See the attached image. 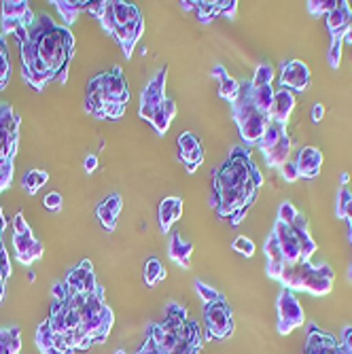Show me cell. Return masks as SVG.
<instances>
[{"label":"cell","instance_id":"obj_12","mask_svg":"<svg viewBox=\"0 0 352 354\" xmlns=\"http://www.w3.org/2000/svg\"><path fill=\"white\" fill-rule=\"evenodd\" d=\"M272 234H274L276 242H278V246H280V252H283V257H285V263H301V261H306V259H304V250H301V244H299L295 232L291 230L289 225H285V223H280V221H276Z\"/></svg>","mask_w":352,"mask_h":354},{"label":"cell","instance_id":"obj_43","mask_svg":"<svg viewBox=\"0 0 352 354\" xmlns=\"http://www.w3.org/2000/svg\"><path fill=\"white\" fill-rule=\"evenodd\" d=\"M280 172H283V176H285L287 183H295V181L299 179V172H297V166H295L293 159H289L285 166H280Z\"/></svg>","mask_w":352,"mask_h":354},{"label":"cell","instance_id":"obj_59","mask_svg":"<svg viewBox=\"0 0 352 354\" xmlns=\"http://www.w3.org/2000/svg\"><path fill=\"white\" fill-rule=\"evenodd\" d=\"M5 250V246H3V234H0V252Z\"/></svg>","mask_w":352,"mask_h":354},{"label":"cell","instance_id":"obj_21","mask_svg":"<svg viewBox=\"0 0 352 354\" xmlns=\"http://www.w3.org/2000/svg\"><path fill=\"white\" fill-rule=\"evenodd\" d=\"M170 259L179 263L181 267H191V255H193V242H185L179 232H174L170 238Z\"/></svg>","mask_w":352,"mask_h":354},{"label":"cell","instance_id":"obj_13","mask_svg":"<svg viewBox=\"0 0 352 354\" xmlns=\"http://www.w3.org/2000/svg\"><path fill=\"white\" fill-rule=\"evenodd\" d=\"M304 354H344L338 340L329 333L320 331L316 324H310L308 329V342Z\"/></svg>","mask_w":352,"mask_h":354},{"label":"cell","instance_id":"obj_33","mask_svg":"<svg viewBox=\"0 0 352 354\" xmlns=\"http://www.w3.org/2000/svg\"><path fill=\"white\" fill-rule=\"evenodd\" d=\"M30 11L26 0H5L3 3V19H23Z\"/></svg>","mask_w":352,"mask_h":354},{"label":"cell","instance_id":"obj_16","mask_svg":"<svg viewBox=\"0 0 352 354\" xmlns=\"http://www.w3.org/2000/svg\"><path fill=\"white\" fill-rule=\"evenodd\" d=\"M13 246H15V252H17V259L23 265H30L34 259H38L45 252L43 242H38L32 236V232H28V234H13Z\"/></svg>","mask_w":352,"mask_h":354},{"label":"cell","instance_id":"obj_31","mask_svg":"<svg viewBox=\"0 0 352 354\" xmlns=\"http://www.w3.org/2000/svg\"><path fill=\"white\" fill-rule=\"evenodd\" d=\"M276 79V68L270 62H263L257 66L255 70V77L250 81V87H265V85H274Z\"/></svg>","mask_w":352,"mask_h":354},{"label":"cell","instance_id":"obj_10","mask_svg":"<svg viewBox=\"0 0 352 354\" xmlns=\"http://www.w3.org/2000/svg\"><path fill=\"white\" fill-rule=\"evenodd\" d=\"M166 79H168V66H162V70L155 72V77L146 83V87L140 93V109L138 115L151 123L153 113L160 109V104L166 100Z\"/></svg>","mask_w":352,"mask_h":354},{"label":"cell","instance_id":"obj_30","mask_svg":"<svg viewBox=\"0 0 352 354\" xmlns=\"http://www.w3.org/2000/svg\"><path fill=\"white\" fill-rule=\"evenodd\" d=\"M87 274H89V269H85V267H81V265H77V267H72L70 272H68V276H66V289H68V293H83V285H85V278H87Z\"/></svg>","mask_w":352,"mask_h":354},{"label":"cell","instance_id":"obj_17","mask_svg":"<svg viewBox=\"0 0 352 354\" xmlns=\"http://www.w3.org/2000/svg\"><path fill=\"white\" fill-rule=\"evenodd\" d=\"M299 172V179H314L320 172L322 166V153L316 146H304L293 159Z\"/></svg>","mask_w":352,"mask_h":354},{"label":"cell","instance_id":"obj_60","mask_svg":"<svg viewBox=\"0 0 352 354\" xmlns=\"http://www.w3.org/2000/svg\"><path fill=\"white\" fill-rule=\"evenodd\" d=\"M115 354H125V352H123V350H117V352H115Z\"/></svg>","mask_w":352,"mask_h":354},{"label":"cell","instance_id":"obj_52","mask_svg":"<svg viewBox=\"0 0 352 354\" xmlns=\"http://www.w3.org/2000/svg\"><path fill=\"white\" fill-rule=\"evenodd\" d=\"M348 181H350V174L342 172V176H340V183H342V187H346V185H348Z\"/></svg>","mask_w":352,"mask_h":354},{"label":"cell","instance_id":"obj_35","mask_svg":"<svg viewBox=\"0 0 352 354\" xmlns=\"http://www.w3.org/2000/svg\"><path fill=\"white\" fill-rule=\"evenodd\" d=\"M164 278H166V269L160 263V259H148L146 265H144V283L148 287H153V285L162 283Z\"/></svg>","mask_w":352,"mask_h":354},{"label":"cell","instance_id":"obj_29","mask_svg":"<svg viewBox=\"0 0 352 354\" xmlns=\"http://www.w3.org/2000/svg\"><path fill=\"white\" fill-rule=\"evenodd\" d=\"M49 181V174L45 170H30L21 181V189L26 191L28 195H34L45 183Z\"/></svg>","mask_w":352,"mask_h":354},{"label":"cell","instance_id":"obj_48","mask_svg":"<svg viewBox=\"0 0 352 354\" xmlns=\"http://www.w3.org/2000/svg\"><path fill=\"white\" fill-rule=\"evenodd\" d=\"M322 117H324V107H322V104H314V107H312V121H314V123H320Z\"/></svg>","mask_w":352,"mask_h":354},{"label":"cell","instance_id":"obj_40","mask_svg":"<svg viewBox=\"0 0 352 354\" xmlns=\"http://www.w3.org/2000/svg\"><path fill=\"white\" fill-rule=\"evenodd\" d=\"M195 291H197V295L199 297H202V301L206 303V306H208V303H214V301H221L223 299V295L221 293H217L212 287H208V285H204V283H195Z\"/></svg>","mask_w":352,"mask_h":354},{"label":"cell","instance_id":"obj_9","mask_svg":"<svg viewBox=\"0 0 352 354\" xmlns=\"http://www.w3.org/2000/svg\"><path fill=\"white\" fill-rule=\"evenodd\" d=\"M276 310H278V327H276V329H278L280 335H289L291 331H295L297 327H301L306 322L304 310H301V303L297 301V297L289 289H283L278 293Z\"/></svg>","mask_w":352,"mask_h":354},{"label":"cell","instance_id":"obj_28","mask_svg":"<svg viewBox=\"0 0 352 354\" xmlns=\"http://www.w3.org/2000/svg\"><path fill=\"white\" fill-rule=\"evenodd\" d=\"M274 85H265V87H250V98H253L255 107L265 113L270 117V109H272V102H274Z\"/></svg>","mask_w":352,"mask_h":354},{"label":"cell","instance_id":"obj_55","mask_svg":"<svg viewBox=\"0 0 352 354\" xmlns=\"http://www.w3.org/2000/svg\"><path fill=\"white\" fill-rule=\"evenodd\" d=\"M181 5H183V9H187V11H189V9H195V3H189V0H185V3H181Z\"/></svg>","mask_w":352,"mask_h":354},{"label":"cell","instance_id":"obj_2","mask_svg":"<svg viewBox=\"0 0 352 354\" xmlns=\"http://www.w3.org/2000/svg\"><path fill=\"white\" fill-rule=\"evenodd\" d=\"M261 185L263 176L250 159L248 148L238 144L230 151L228 159L212 176L210 208L217 210L219 219H230L236 227L246 217L248 208L255 204Z\"/></svg>","mask_w":352,"mask_h":354},{"label":"cell","instance_id":"obj_20","mask_svg":"<svg viewBox=\"0 0 352 354\" xmlns=\"http://www.w3.org/2000/svg\"><path fill=\"white\" fill-rule=\"evenodd\" d=\"M181 214H183V199L181 197H166L160 204V210H157L160 230L164 234H170L172 225L181 219Z\"/></svg>","mask_w":352,"mask_h":354},{"label":"cell","instance_id":"obj_22","mask_svg":"<svg viewBox=\"0 0 352 354\" xmlns=\"http://www.w3.org/2000/svg\"><path fill=\"white\" fill-rule=\"evenodd\" d=\"M291 151H293V140L287 134V136H283L272 148H267L265 153H263L265 155V164L270 168H280V166H285L291 159Z\"/></svg>","mask_w":352,"mask_h":354},{"label":"cell","instance_id":"obj_37","mask_svg":"<svg viewBox=\"0 0 352 354\" xmlns=\"http://www.w3.org/2000/svg\"><path fill=\"white\" fill-rule=\"evenodd\" d=\"M338 7V0H310L308 3V11L312 15H329L333 9Z\"/></svg>","mask_w":352,"mask_h":354},{"label":"cell","instance_id":"obj_26","mask_svg":"<svg viewBox=\"0 0 352 354\" xmlns=\"http://www.w3.org/2000/svg\"><path fill=\"white\" fill-rule=\"evenodd\" d=\"M52 5L58 9V13L62 15V19L68 23H74L79 17L81 11H87V5L89 0H77V3H72V0H52Z\"/></svg>","mask_w":352,"mask_h":354},{"label":"cell","instance_id":"obj_24","mask_svg":"<svg viewBox=\"0 0 352 354\" xmlns=\"http://www.w3.org/2000/svg\"><path fill=\"white\" fill-rule=\"evenodd\" d=\"M265 257H267V276L274 278V280H278L283 265H285V257H283L280 246L276 242L274 234H270V238L265 242Z\"/></svg>","mask_w":352,"mask_h":354},{"label":"cell","instance_id":"obj_54","mask_svg":"<svg viewBox=\"0 0 352 354\" xmlns=\"http://www.w3.org/2000/svg\"><path fill=\"white\" fill-rule=\"evenodd\" d=\"M344 41H346V43H352V23H350V28H348V32H346Z\"/></svg>","mask_w":352,"mask_h":354},{"label":"cell","instance_id":"obj_50","mask_svg":"<svg viewBox=\"0 0 352 354\" xmlns=\"http://www.w3.org/2000/svg\"><path fill=\"white\" fill-rule=\"evenodd\" d=\"M41 354H74V352H60L58 348H45V350H41Z\"/></svg>","mask_w":352,"mask_h":354},{"label":"cell","instance_id":"obj_36","mask_svg":"<svg viewBox=\"0 0 352 354\" xmlns=\"http://www.w3.org/2000/svg\"><path fill=\"white\" fill-rule=\"evenodd\" d=\"M336 208H338L336 210L338 217L352 225V195L346 187H340V191H338V206Z\"/></svg>","mask_w":352,"mask_h":354},{"label":"cell","instance_id":"obj_41","mask_svg":"<svg viewBox=\"0 0 352 354\" xmlns=\"http://www.w3.org/2000/svg\"><path fill=\"white\" fill-rule=\"evenodd\" d=\"M202 144H199V140H197V136L193 134V132H185V134H181V138H179V148H181V153H191V151H195V148H199Z\"/></svg>","mask_w":352,"mask_h":354},{"label":"cell","instance_id":"obj_58","mask_svg":"<svg viewBox=\"0 0 352 354\" xmlns=\"http://www.w3.org/2000/svg\"><path fill=\"white\" fill-rule=\"evenodd\" d=\"M348 280L352 283V263H350V267H348Z\"/></svg>","mask_w":352,"mask_h":354},{"label":"cell","instance_id":"obj_15","mask_svg":"<svg viewBox=\"0 0 352 354\" xmlns=\"http://www.w3.org/2000/svg\"><path fill=\"white\" fill-rule=\"evenodd\" d=\"M295 107H297L295 93L291 89L278 87V89H276V93H274V102H272V109H270V121L287 125Z\"/></svg>","mask_w":352,"mask_h":354},{"label":"cell","instance_id":"obj_44","mask_svg":"<svg viewBox=\"0 0 352 354\" xmlns=\"http://www.w3.org/2000/svg\"><path fill=\"white\" fill-rule=\"evenodd\" d=\"M11 225H13V234H28V232H32L30 227H28V223H26V219H23V214H21V212H17V214L13 217Z\"/></svg>","mask_w":352,"mask_h":354},{"label":"cell","instance_id":"obj_51","mask_svg":"<svg viewBox=\"0 0 352 354\" xmlns=\"http://www.w3.org/2000/svg\"><path fill=\"white\" fill-rule=\"evenodd\" d=\"M5 227H7V221H5L3 208H0V234H3V232H5Z\"/></svg>","mask_w":352,"mask_h":354},{"label":"cell","instance_id":"obj_25","mask_svg":"<svg viewBox=\"0 0 352 354\" xmlns=\"http://www.w3.org/2000/svg\"><path fill=\"white\" fill-rule=\"evenodd\" d=\"M176 117V102L170 98H166L164 102L160 104V109L153 113V119H151V123H153V128L160 136H164L170 128L172 119Z\"/></svg>","mask_w":352,"mask_h":354},{"label":"cell","instance_id":"obj_39","mask_svg":"<svg viewBox=\"0 0 352 354\" xmlns=\"http://www.w3.org/2000/svg\"><path fill=\"white\" fill-rule=\"evenodd\" d=\"M232 246H234V250H238L240 255H244V257H253L255 255V242L250 240V238H246V236H238L234 242H232Z\"/></svg>","mask_w":352,"mask_h":354},{"label":"cell","instance_id":"obj_34","mask_svg":"<svg viewBox=\"0 0 352 354\" xmlns=\"http://www.w3.org/2000/svg\"><path fill=\"white\" fill-rule=\"evenodd\" d=\"M195 13L204 23H210L217 15H221V0H214V3H208V0H197Z\"/></svg>","mask_w":352,"mask_h":354},{"label":"cell","instance_id":"obj_38","mask_svg":"<svg viewBox=\"0 0 352 354\" xmlns=\"http://www.w3.org/2000/svg\"><path fill=\"white\" fill-rule=\"evenodd\" d=\"M342 47H344V41L342 38H333L331 45H329V52H327V62L333 70L340 68V62H342Z\"/></svg>","mask_w":352,"mask_h":354},{"label":"cell","instance_id":"obj_45","mask_svg":"<svg viewBox=\"0 0 352 354\" xmlns=\"http://www.w3.org/2000/svg\"><path fill=\"white\" fill-rule=\"evenodd\" d=\"M342 352L344 354H352V327H346L344 331H342Z\"/></svg>","mask_w":352,"mask_h":354},{"label":"cell","instance_id":"obj_23","mask_svg":"<svg viewBox=\"0 0 352 354\" xmlns=\"http://www.w3.org/2000/svg\"><path fill=\"white\" fill-rule=\"evenodd\" d=\"M210 74H212L214 79H219V93H221V98L228 100V102H234V100L238 98V93H240V81L230 77L221 64H217Z\"/></svg>","mask_w":352,"mask_h":354},{"label":"cell","instance_id":"obj_5","mask_svg":"<svg viewBox=\"0 0 352 354\" xmlns=\"http://www.w3.org/2000/svg\"><path fill=\"white\" fill-rule=\"evenodd\" d=\"M333 269L327 263H285L278 276V283L283 289L289 291H306L310 295H329L333 289Z\"/></svg>","mask_w":352,"mask_h":354},{"label":"cell","instance_id":"obj_53","mask_svg":"<svg viewBox=\"0 0 352 354\" xmlns=\"http://www.w3.org/2000/svg\"><path fill=\"white\" fill-rule=\"evenodd\" d=\"M5 293H7V287H5V283H0V303L5 299Z\"/></svg>","mask_w":352,"mask_h":354},{"label":"cell","instance_id":"obj_27","mask_svg":"<svg viewBox=\"0 0 352 354\" xmlns=\"http://www.w3.org/2000/svg\"><path fill=\"white\" fill-rule=\"evenodd\" d=\"M283 136H287V125L276 123V121H270L267 128H265V132H263V136H261V140H259V144H257L259 151H261V153H265V151L272 148Z\"/></svg>","mask_w":352,"mask_h":354},{"label":"cell","instance_id":"obj_56","mask_svg":"<svg viewBox=\"0 0 352 354\" xmlns=\"http://www.w3.org/2000/svg\"><path fill=\"white\" fill-rule=\"evenodd\" d=\"M0 283H7V276H5V272L0 269Z\"/></svg>","mask_w":352,"mask_h":354},{"label":"cell","instance_id":"obj_6","mask_svg":"<svg viewBox=\"0 0 352 354\" xmlns=\"http://www.w3.org/2000/svg\"><path fill=\"white\" fill-rule=\"evenodd\" d=\"M232 111L244 144H259L270 123V117L255 107L253 98H250V81L240 83V93L232 102Z\"/></svg>","mask_w":352,"mask_h":354},{"label":"cell","instance_id":"obj_57","mask_svg":"<svg viewBox=\"0 0 352 354\" xmlns=\"http://www.w3.org/2000/svg\"><path fill=\"white\" fill-rule=\"evenodd\" d=\"M34 278H36V274H34V272H30V274H28V280H30V283H34Z\"/></svg>","mask_w":352,"mask_h":354},{"label":"cell","instance_id":"obj_19","mask_svg":"<svg viewBox=\"0 0 352 354\" xmlns=\"http://www.w3.org/2000/svg\"><path fill=\"white\" fill-rule=\"evenodd\" d=\"M123 208V201H121V195H109L107 199H102L96 208V217L98 221L102 223V227L107 232H115L117 227V217Z\"/></svg>","mask_w":352,"mask_h":354},{"label":"cell","instance_id":"obj_4","mask_svg":"<svg viewBox=\"0 0 352 354\" xmlns=\"http://www.w3.org/2000/svg\"><path fill=\"white\" fill-rule=\"evenodd\" d=\"M130 102L128 81L123 79L121 66L94 77L85 93V111L96 119H119Z\"/></svg>","mask_w":352,"mask_h":354},{"label":"cell","instance_id":"obj_49","mask_svg":"<svg viewBox=\"0 0 352 354\" xmlns=\"http://www.w3.org/2000/svg\"><path fill=\"white\" fill-rule=\"evenodd\" d=\"M83 168H85V172H89V174H91V172L98 168V157H96V155H87V157H85Z\"/></svg>","mask_w":352,"mask_h":354},{"label":"cell","instance_id":"obj_7","mask_svg":"<svg viewBox=\"0 0 352 354\" xmlns=\"http://www.w3.org/2000/svg\"><path fill=\"white\" fill-rule=\"evenodd\" d=\"M19 146V117L11 104L0 102V168L13 170V159Z\"/></svg>","mask_w":352,"mask_h":354},{"label":"cell","instance_id":"obj_18","mask_svg":"<svg viewBox=\"0 0 352 354\" xmlns=\"http://www.w3.org/2000/svg\"><path fill=\"white\" fill-rule=\"evenodd\" d=\"M352 23V9L348 3H344V0H338V7L327 15V28H329L331 32V41L333 38H342L346 36L348 28Z\"/></svg>","mask_w":352,"mask_h":354},{"label":"cell","instance_id":"obj_14","mask_svg":"<svg viewBox=\"0 0 352 354\" xmlns=\"http://www.w3.org/2000/svg\"><path fill=\"white\" fill-rule=\"evenodd\" d=\"M202 352V338H199V327L195 320L185 322L181 338L176 340L174 348L168 354H199Z\"/></svg>","mask_w":352,"mask_h":354},{"label":"cell","instance_id":"obj_3","mask_svg":"<svg viewBox=\"0 0 352 354\" xmlns=\"http://www.w3.org/2000/svg\"><path fill=\"white\" fill-rule=\"evenodd\" d=\"M87 11L102 23V28L121 45L125 58L130 60L144 30L140 11L130 3H121V0H111V3L94 0V3L87 5Z\"/></svg>","mask_w":352,"mask_h":354},{"label":"cell","instance_id":"obj_32","mask_svg":"<svg viewBox=\"0 0 352 354\" xmlns=\"http://www.w3.org/2000/svg\"><path fill=\"white\" fill-rule=\"evenodd\" d=\"M11 81V62H9V49L5 45L3 32H0V89H7Z\"/></svg>","mask_w":352,"mask_h":354},{"label":"cell","instance_id":"obj_8","mask_svg":"<svg viewBox=\"0 0 352 354\" xmlns=\"http://www.w3.org/2000/svg\"><path fill=\"white\" fill-rule=\"evenodd\" d=\"M206 320V340H228L234 333V316L230 310V303L221 299L208 303L204 310Z\"/></svg>","mask_w":352,"mask_h":354},{"label":"cell","instance_id":"obj_47","mask_svg":"<svg viewBox=\"0 0 352 354\" xmlns=\"http://www.w3.org/2000/svg\"><path fill=\"white\" fill-rule=\"evenodd\" d=\"M0 269L5 272V276L9 278L11 276V263H9V252H7V248L0 252Z\"/></svg>","mask_w":352,"mask_h":354},{"label":"cell","instance_id":"obj_1","mask_svg":"<svg viewBox=\"0 0 352 354\" xmlns=\"http://www.w3.org/2000/svg\"><path fill=\"white\" fill-rule=\"evenodd\" d=\"M15 34L19 36L23 81L34 91H43L54 81L66 85L68 64L74 56L72 32L58 26L47 13H41L30 28H19Z\"/></svg>","mask_w":352,"mask_h":354},{"label":"cell","instance_id":"obj_42","mask_svg":"<svg viewBox=\"0 0 352 354\" xmlns=\"http://www.w3.org/2000/svg\"><path fill=\"white\" fill-rule=\"evenodd\" d=\"M43 204L49 212H58L62 208V195L58 191H52V193H47L45 199H43Z\"/></svg>","mask_w":352,"mask_h":354},{"label":"cell","instance_id":"obj_11","mask_svg":"<svg viewBox=\"0 0 352 354\" xmlns=\"http://www.w3.org/2000/svg\"><path fill=\"white\" fill-rule=\"evenodd\" d=\"M278 83L285 89L295 91H306L310 87V68L301 60H287L280 66Z\"/></svg>","mask_w":352,"mask_h":354},{"label":"cell","instance_id":"obj_46","mask_svg":"<svg viewBox=\"0 0 352 354\" xmlns=\"http://www.w3.org/2000/svg\"><path fill=\"white\" fill-rule=\"evenodd\" d=\"M236 11H238V3H236V0H230V3H225V0H221V15L234 19V17H236Z\"/></svg>","mask_w":352,"mask_h":354}]
</instances>
